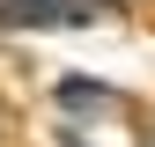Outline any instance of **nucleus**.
Instances as JSON below:
<instances>
[{
    "label": "nucleus",
    "mask_w": 155,
    "mask_h": 147,
    "mask_svg": "<svg viewBox=\"0 0 155 147\" xmlns=\"http://www.w3.org/2000/svg\"><path fill=\"white\" fill-rule=\"evenodd\" d=\"M111 15V0H0V22H37V30H52V22H104Z\"/></svg>",
    "instance_id": "f257e3e1"
}]
</instances>
